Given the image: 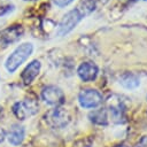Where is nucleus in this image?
<instances>
[{
	"mask_svg": "<svg viewBox=\"0 0 147 147\" xmlns=\"http://www.w3.org/2000/svg\"><path fill=\"white\" fill-rule=\"evenodd\" d=\"M8 1H10V0H0V6H1V5H5V3L8 2Z\"/></svg>",
	"mask_w": 147,
	"mask_h": 147,
	"instance_id": "17",
	"label": "nucleus"
},
{
	"mask_svg": "<svg viewBox=\"0 0 147 147\" xmlns=\"http://www.w3.org/2000/svg\"><path fill=\"white\" fill-rule=\"evenodd\" d=\"M102 95L99 91L93 88H85L82 90L78 94V102L83 108L92 109L96 108L102 103Z\"/></svg>",
	"mask_w": 147,
	"mask_h": 147,
	"instance_id": "4",
	"label": "nucleus"
},
{
	"mask_svg": "<svg viewBox=\"0 0 147 147\" xmlns=\"http://www.w3.org/2000/svg\"><path fill=\"white\" fill-rule=\"evenodd\" d=\"M41 98L47 105L51 106H60L65 99L63 91L55 85H48L44 87L41 91Z\"/></svg>",
	"mask_w": 147,
	"mask_h": 147,
	"instance_id": "6",
	"label": "nucleus"
},
{
	"mask_svg": "<svg viewBox=\"0 0 147 147\" xmlns=\"http://www.w3.org/2000/svg\"><path fill=\"white\" fill-rule=\"evenodd\" d=\"M5 137H6V133H5V131H3L2 129H0V142H1V141H3Z\"/></svg>",
	"mask_w": 147,
	"mask_h": 147,
	"instance_id": "16",
	"label": "nucleus"
},
{
	"mask_svg": "<svg viewBox=\"0 0 147 147\" xmlns=\"http://www.w3.org/2000/svg\"><path fill=\"white\" fill-rule=\"evenodd\" d=\"M52 1L54 2L55 6H57V7H60V8H63V7L69 6L74 0H52Z\"/></svg>",
	"mask_w": 147,
	"mask_h": 147,
	"instance_id": "14",
	"label": "nucleus"
},
{
	"mask_svg": "<svg viewBox=\"0 0 147 147\" xmlns=\"http://www.w3.org/2000/svg\"><path fill=\"white\" fill-rule=\"evenodd\" d=\"M137 147H147V136L141 137V139L137 144Z\"/></svg>",
	"mask_w": 147,
	"mask_h": 147,
	"instance_id": "15",
	"label": "nucleus"
},
{
	"mask_svg": "<svg viewBox=\"0 0 147 147\" xmlns=\"http://www.w3.org/2000/svg\"><path fill=\"white\" fill-rule=\"evenodd\" d=\"M24 34V28L22 24L14 23L5 29L0 30V47L6 48L17 41L23 37Z\"/></svg>",
	"mask_w": 147,
	"mask_h": 147,
	"instance_id": "3",
	"label": "nucleus"
},
{
	"mask_svg": "<svg viewBox=\"0 0 147 147\" xmlns=\"http://www.w3.org/2000/svg\"><path fill=\"white\" fill-rule=\"evenodd\" d=\"M40 68H41L40 61H38V60L31 61V62L23 69V71H22V74H21V79H22L23 84H25V85L31 84V83L36 79V77L38 76V74H39V71H40Z\"/></svg>",
	"mask_w": 147,
	"mask_h": 147,
	"instance_id": "9",
	"label": "nucleus"
},
{
	"mask_svg": "<svg viewBox=\"0 0 147 147\" xmlns=\"http://www.w3.org/2000/svg\"><path fill=\"white\" fill-rule=\"evenodd\" d=\"M33 45L31 42H23L18 45L7 57L5 62V67L9 74L15 72L32 54Z\"/></svg>",
	"mask_w": 147,
	"mask_h": 147,
	"instance_id": "2",
	"label": "nucleus"
},
{
	"mask_svg": "<svg viewBox=\"0 0 147 147\" xmlns=\"http://www.w3.org/2000/svg\"><path fill=\"white\" fill-rule=\"evenodd\" d=\"M24 136H25V131L24 127L21 125H13L8 131V133L6 134L9 144H11L13 146L21 145L22 141L24 140Z\"/></svg>",
	"mask_w": 147,
	"mask_h": 147,
	"instance_id": "10",
	"label": "nucleus"
},
{
	"mask_svg": "<svg viewBox=\"0 0 147 147\" xmlns=\"http://www.w3.org/2000/svg\"><path fill=\"white\" fill-rule=\"evenodd\" d=\"M95 7H96V0H80L74 9L69 10L62 17V20L57 25L56 34L59 37H63L70 33L83 18H85L86 16H88L91 13L94 11Z\"/></svg>",
	"mask_w": 147,
	"mask_h": 147,
	"instance_id": "1",
	"label": "nucleus"
},
{
	"mask_svg": "<svg viewBox=\"0 0 147 147\" xmlns=\"http://www.w3.org/2000/svg\"><path fill=\"white\" fill-rule=\"evenodd\" d=\"M48 123L54 127H62L70 121V115L64 108H55L47 116Z\"/></svg>",
	"mask_w": 147,
	"mask_h": 147,
	"instance_id": "8",
	"label": "nucleus"
},
{
	"mask_svg": "<svg viewBox=\"0 0 147 147\" xmlns=\"http://www.w3.org/2000/svg\"><path fill=\"white\" fill-rule=\"evenodd\" d=\"M15 6L14 5H10V3H7V5H1L0 6V17L2 16H6L8 15L9 13H11L14 10Z\"/></svg>",
	"mask_w": 147,
	"mask_h": 147,
	"instance_id": "13",
	"label": "nucleus"
},
{
	"mask_svg": "<svg viewBox=\"0 0 147 147\" xmlns=\"http://www.w3.org/2000/svg\"><path fill=\"white\" fill-rule=\"evenodd\" d=\"M38 107H39V105L34 99H25L24 101L14 103L13 113L18 119L23 121L28 116L34 115L38 111Z\"/></svg>",
	"mask_w": 147,
	"mask_h": 147,
	"instance_id": "5",
	"label": "nucleus"
},
{
	"mask_svg": "<svg viewBox=\"0 0 147 147\" xmlns=\"http://www.w3.org/2000/svg\"><path fill=\"white\" fill-rule=\"evenodd\" d=\"M115 147H127L126 145H117V146H115Z\"/></svg>",
	"mask_w": 147,
	"mask_h": 147,
	"instance_id": "18",
	"label": "nucleus"
},
{
	"mask_svg": "<svg viewBox=\"0 0 147 147\" xmlns=\"http://www.w3.org/2000/svg\"><path fill=\"white\" fill-rule=\"evenodd\" d=\"M77 74L83 82H93L99 74V68L93 62H83L77 69Z\"/></svg>",
	"mask_w": 147,
	"mask_h": 147,
	"instance_id": "7",
	"label": "nucleus"
},
{
	"mask_svg": "<svg viewBox=\"0 0 147 147\" xmlns=\"http://www.w3.org/2000/svg\"><path fill=\"white\" fill-rule=\"evenodd\" d=\"M119 83L123 87L127 88V90H133L136 87L139 86L140 84V80L138 78V76H136L132 72H125L119 78Z\"/></svg>",
	"mask_w": 147,
	"mask_h": 147,
	"instance_id": "11",
	"label": "nucleus"
},
{
	"mask_svg": "<svg viewBox=\"0 0 147 147\" xmlns=\"http://www.w3.org/2000/svg\"><path fill=\"white\" fill-rule=\"evenodd\" d=\"M23 1H36V0H23Z\"/></svg>",
	"mask_w": 147,
	"mask_h": 147,
	"instance_id": "19",
	"label": "nucleus"
},
{
	"mask_svg": "<svg viewBox=\"0 0 147 147\" xmlns=\"http://www.w3.org/2000/svg\"><path fill=\"white\" fill-rule=\"evenodd\" d=\"M90 119L95 123V124H100V125H106L108 123V116H107V111L105 109H100V110H94L93 113H91L88 115Z\"/></svg>",
	"mask_w": 147,
	"mask_h": 147,
	"instance_id": "12",
	"label": "nucleus"
},
{
	"mask_svg": "<svg viewBox=\"0 0 147 147\" xmlns=\"http://www.w3.org/2000/svg\"><path fill=\"white\" fill-rule=\"evenodd\" d=\"M1 111H2V108H1V107H0V114H1Z\"/></svg>",
	"mask_w": 147,
	"mask_h": 147,
	"instance_id": "20",
	"label": "nucleus"
}]
</instances>
